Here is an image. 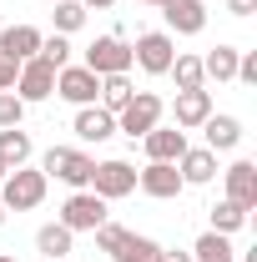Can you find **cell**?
<instances>
[{
  "mask_svg": "<svg viewBox=\"0 0 257 262\" xmlns=\"http://www.w3.org/2000/svg\"><path fill=\"white\" fill-rule=\"evenodd\" d=\"M96 247H101L111 262H157V257H161V242L136 237V232L116 227V222H101V227H96Z\"/></svg>",
  "mask_w": 257,
  "mask_h": 262,
  "instance_id": "6da1fadb",
  "label": "cell"
},
{
  "mask_svg": "<svg viewBox=\"0 0 257 262\" xmlns=\"http://www.w3.org/2000/svg\"><path fill=\"white\" fill-rule=\"evenodd\" d=\"M46 171H31V166H15L5 182H0V207L5 212H31V207H40L46 202Z\"/></svg>",
  "mask_w": 257,
  "mask_h": 262,
  "instance_id": "7a4b0ae2",
  "label": "cell"
},
{
  "mask_svg": "<svg viewBox=\"0 0 257 262\" xmlns=\"http://www.w3.org/2000/svg\"><path fill=\"white\" fill-rule=\"evenodd\" d=\"M40 171H46V177H56V182H66V187H76V192H86V187H91L96 162H91L86 151H76V146H51V151L40 157Z\"/></svg>",
  "mask_w": 257,
  "mask_h": 262,
  "instance_id": "3957f363",
  "label": "cell"
},
{
  "mask_svg": "<svg viewBox=\"0 0 257 262\" xmlns=\"http://www.w3.org/2000/svg\"><path fill=\"white\" fill-rule=\"evenodd\" d=\"M161 116H166V106H161V96H152V91H136V96L116 111V131H126L131 141L136 136H146L152 126H161Z\"/></svg>",
  "mask_w": 257,
  "mask_h": 262,
  "instance_id": "277c9868",
  "label": "cell"
},
{
  "mask_svg": "<svg viewBox=\"0 0 257 262\" xmlns=\"http://www.w3.org/2000/svg\"><path fill=\"white\" fill-rule=\"evenodd\" d=\"M172 61H177V40H172L166 31L136 35V46H131V66H141L146 76H166V71H172Z\"/></svg>",
  "mask_w": 257,
  "mask_h": 262,
  "instance_id": "5b68a950",
  "label": "cell"
},
{
  "mask_svg": "<svg viewBox=\"0 0 257 262\" xmlns=\"http://www.w3.org/2000/svg\"><path fill=\"white\" fill-rule=\"evenodd\" d=\"M81 66H86L91 76H126L131 71V46L121 35H101V40L86 46V61Z\"/></svg>",
  "mask_w": 257,
  "mask_h": 262,
  "instance_id": "8992f818",
  "label": "cell"
},
{
  "mask_svg": "<svg viewBox=\"0 0 257 262\" xmlns=\"http://www.w3.org/2000/svg\"><path fill=\"white\" fill-rule=\"evenodd\" d=\"M91 192H96L101 202H121V196H131V192H136V166L121 162V157L96 162V171H91Z\"/></svg>",
  "mask_w": 257,
  "mask_h": 262,
  "instance_id": "52a82bcc",
  "label": "cell"
},
{
  "mask_svg": "<svg viewBox=\"0 0 257 262\" xmlns=\"http://www.w3.org/2000/svg\"><path fill=\"white\" fill-rule=\"evenodd\" d=\"M101 222H111V212H106V202L96 192H71L61 207V227L66 232H96Z\"/></svg>",
  "mask_w": 257,
  "mask_h": 262,
  "instance_id": "ba28073f",
  "label": "cell"
},
{
  "mask_svg": "<svg viewBox=\"0 0 257 262\" xmlns=\"http://www.w3.org/2000/svg\"><path fill=\"white\" fill-rule=\"evenodd\" d=\"M15 96L26 101V106H35V101H46V96H56V66L40 61V56L20 61V71H15Z\"/></svg>",
  "mask_w": 257,
  "mask_h": 262,
  "instance_id": "9c48e42d",
  "label": "cell"
},
{
  "mask_svg": "<svg viewBox=\"0 0 257 262\" xmlns=\"http://www.w3.org/2000/svg\"><path fill=\"white\" fill-rule=\"evenodd\" d=\"M56 96L71 101V106H96L101 76H91L86 66H61V71H56Z\"/></svg>",
  "mask_w": 257,
  "mask_h": 262,
  "instance_id": "30bf717a",
  "label": "cell"
},
{
  "mask_svg": "<svg viewBox=\"0 0 257 262\" xmlns=\"http://www.w3.org/2000/svg\"><path fill=\"white\" fill-rule=\"evenodd\" d=\"M136 187H141L146 196H157V202H172L187 182H182L177 162H146V171H136Z\"/></svg>",
  "mask_w": 257,
  "mask_h": 262,
  "instance_id": "8fae6325",
  "label": "cell"
},
{
  "mask_svg": "<svg viewBox=\"0 0 257 262\" xmlns=\"http://www.w3.org/2000/svg\"><path fill=\"white\" fill-rule=\"evenodd\" d=\"M161 15H166V35H202L207 31V5L202 0H161Z\"/></svg>",
  "mask_w": 257,
  "mask_h": 262,
  "instance_id": "7c38bea8",
  "label": "cell"
},
{
  "mask_svg": "<svg viewBox=\"0 0 257 262\" xmlns=\"http://www.w3.org/2000/svg\"><path fill=\"white\" fill-rule=\"evenodd\" d=\"M172 116H177V131L202 126V121L212 116V91H207V86H197V91H177V101H172Z\"/></svg>",
  "mask_w": 257,
  "mask_h": 262,
  "instance_id": "4fadbf2b",
  "label": "cell"
},
{
  "mask_svg": "<svg viewBox=\"0 0 257 262\" xmlns=\"http://www.w3.org/2000/svg\"><path fill=\"white\" fill-rule=\"evenodd\" d=\"M35 51H40V31L35 26H0V56L10 66L31 61Z\"/></svg>",
  "mask_w": 257,
  "mask_h": 262,
  "instance_id": "5bb4252c",
  "label": "cell"
},
{
  "mask_svg": "<svg viewBox=\"0 0 257 262\" xmlns=\"http://www.w3.org/2000/svg\"><path fill=\"white\" fill-rule=\"evenodd\" d=\"M222 177H227V202H237L242 212H252L257 207V166L252 162H232Z\"/></svg>",
  "mask_w": 257,
  "mask_h": 262,
  "instance_id": "9a60e30c",
  "label": "cell"
},
{
  "mask_svg": "<svg viewBox=\"0 0 257 262\" xmlns=\"http://www.w3.org/2000/svg\"><path fill=\"white\" fill-rule=\"evenodd\" d=\"M141 146H146V162H177L182 151H187V131L177 126H152L141 136Z\"/></svg>",
  "mask_w": 257,
  "mask_h": 262,
  "instance_id": "2e32d148",
  "label": "cell"
},
{
  "mask_svg": "<svg viewBox=\"0 0 257 262\" xmlns=\"http://www.w3.org/2000/svg\"><path fill=\"white\" fill-rule=\"evenodd\" d=\"M177 171H182V182L207 187V182L217 177V151H207V146H187V151L177 157Z\"/></svg>",
  "mask_w": 257,
  "mask_h": 262,
  "instance_id": "e0dca14e",
  "label": "cell"
},
{
  "mask_svg": "<svg viewBox=\"0 0 257 262\" xmlns=\"http://www.w3.org/2000/svg\"><path fill=\"white\" fill-rule=\"evenodd\" d=\"M202 131H207V151H232L242 141V121L237 116H217V111L202 121Z\"/></svg>",
  "mask_w": 257,
  "mask_h": 262,
  "instance_id": "ac0fdd59",
  "label": "cell"
},
{
  "mask_svg": "<svg viewBox=\"0 0 257 262\" xmlns=\"http://www.w3.org/2000/svg\"><path fill=\"white\" fill-rule=\"evenodd\" d=\"M71 131H76L81 141H106V136L116 131V116H111V111H101V106H81Z\"/></svg>",
  "mask_w": 257,
  "mask_h": 262,
  "instance_id": "d6986e66",
  "label": "cell"
},
{
  "mask_svg": "<svg viewBox=\"0 0 257 262\" xmlns=\"http://www.w3.org/2000/svg\"><path fill=\"white\" fill-rule=\"evenodd\" d=\"M0 162L10 166V171L31 162V136H26L20 126H0Z\"/></svg>",
  "mask_w": 257,
  "mask_h": 262,
  "instance_id": "ffe728a7",
  "label": "cell"
},
{
  "mask_svg": "<svg viewBox=\"0 0 257 262\" xmlns=\"http://www.w3.org/2000/svg\"><path fill=\"white\" fill-rule=\"evenodd\" d=\"M237 56H242L237 46L207 51V56H202V76H207V81H232V76H237Z\"/></svg>",
  "mask_w": 257,
  "mask_h": 262,
  "instance_id": "44dd1931",
  "label": "cell"
},
{
  "mask_svg": "<svg viewBox=\"0 0 257 262\" xmlns=\"http://www.w3.org/2000/svg\"><path fill=\"white\" fill-rule=\"evenodd\" d=\"M131 96H136L131 76H101V111H111V116H116Z\"/></svg>",
  "mask_w": 257,
  "mask_h": 262,
  "instance_id": "7402d4cb",
  "label": "cell"
},
{
  "mask_svg": "<svg viewBox=\"0 0 257 262\" xmlns=\"http://www.w3.org/2000/svg\"><path fill=\"white\" fill-rule=\"evenodd\" d=\"M71 237L76 232H66L61 222H46L35 232V247H40V257H71Z\"/></svg>",
  "mask_w": 257,
  "mask_h": 262,
  "instance_id": "603a6c76",
  "label": "cell"
},
{
  "mask_svg": "<svg viewBox=\"0 0 257 262\" xmlns=\"http://www.w3.org/2000/svg\"><path fill=\"white\" fill-rule=\"evenodd\" d=\"M192 252H197L192 262H237V252H232V242H227L222 232H202Z\"/></svg>",
  "mask_w": 257,
  "mask_h": 262,
  "instance_id": "cb8c5ba5",
  "label": "cell"
},
{
  "mask_svg": "<svg viewBox=\"0 0 257 262\" xmlns=\"http://www.w3.org/2000/svg\"><path fill=\"white\" fill-rule=\"evenodd\" d=\"M166 76L177 81V91H197V86H207V76H202V56H177Z\"/></svg>",
  "mask_w": 257,
  "mask_h": 262,
  "instance_id": "d4e9b609",
  "label": "cell"
},
{
  "mask_svg": "<svg viewBox=\"0 0 257 262\" xmlns=\"http://www.w3.org/2000/svg\"><path fill=\"white\" fill-rule=\"evenodd\" d=\"M81 26H86V5L81 0H61L56 5V35H76Z\"/></svg>",
  "mask_w": 257,
  "mask_h": 262,
  "instance_id": "484cf974",
  "label": "cell"
},
{
  "mask_svg": "<svg viewBox=\"0 0 257 262\" xmlns=\"http://www.w3.org/2000/svg\"><path fill=\"white\" fill-rule=\"evenodd\" d=\"M242 222H247V212H242L237 202H227V196H222V202L212 207V232H222V237H227V232H237Z\"/></svg>",
  "mask_w": 257,
  "mask_h": 262,
  "instance_id": "4316f807",
  "label": "cell"
},
{
  "mask_svg": "<svg viewBox=\"0 0 257 262\" xmlns=\"http://www.w3.org/2000/svg\"><path fill=\"white\" fill-rule=\"evenodd\" d=\"M35 56L61 71V66H71V40H66V35H40V51H35Z\"/></svg>",
  "mask_w": 257,
  "mask_h": 262,
  "instance_id": "83f0119b",
  "label": "cell"
},
{
  "mask_svg": "<svg viewBox=\"0 0 257 262\" xmlns=\"http://www.w3.org/2000/svg\"><path fill=\"white\" fill-rule=\"evenodd\" d=\"M26 121V101L15 91H0V126H20Z\"/></svg>",
  "mask_w": 257,
  "mask_h": 262,
  "instance_id": "f1b7e54d",
  "label": "cell"
},
{
  "mask_svg": "<svg viewBox=\"0 0 257 262\" xmlns=\"http://www.w3.org/2000/svg\"><path fill=\"white\" fill-rule=\"evenodd\" d=\"M232 81H242V86H257V56L247 51V56H237V76Z\"/></svg>",
  "mask_w": 257,
  "mask_h": 262,
  "instance_id": "f546056e",
  "label": "cell"
},
{
  "mask_svg": "<svg viewBox=\"0 0 257 262\" xmlns=\"http://www.w3.org/2000/svg\"><path fill=\"white\" fill-rule=\"evenodd\" d=\"M15 71H20V66H10L5 56H0V91H10V86H15Z\"/></svg>",
  "mask_w": 257,
  "mask_h": 262,
  "instance_id": "4dcf8cb0",
  "label": "cell"
},
{
  "mask_svg": "<svg viewBox=\"0 0 257 262\" xmlns=\"http://www.w3.org/2000/svg\"><path fill=\"white\" fill-rule=\"evenodd\" d=\"M227 10H232V15H252L257 0H227Z\"/></svg>",
  "mask_w": 257,
  "mask_h": 262,
  "instance_id": "1f68e13d",
  "label": "cell"
},
{
  "mask_svg": "<svg viewBox=\"0 0 257 262\" xmlns=\"http://www.w3.org/2000/svg\"><path fill=\"white\" fill-rule=\"evenodd\" d=\"M157 262H192V252H166V247H161V257Z\"/></svg>",
  "mask_w": 257,
  "mask_h": 262,
  "instance_id": "d6a6232c",
  "label": "cell"
},
{
  "mask_svg": "<svg viewBox=\"0 0 257 262\" xmlns=\"http://www.w3.org/2000/svg\"><path fill=\"white\" fill-rule=\"evenodd\" d=\"M81 5H86V10H111L116 0H81Z\"/></svg>",
  "mask_w": 257,
  "mask_h": 262,
  "instance_id": "836d02e7",
  "label": "cell"
},
{
  "mask_svg": "<svg viewBox=\"0 0 257 262\" xmlns=\"http://www.w3.org/2000/svg\"><path fill=\"white\" fill-rule=\"evenodd\" d=\"M5 177H10V166H5V162H0V182H5Z\"/></svg>",
  "mask_w": 257,
  "mask_h": 262,
  "instance_id": "e575fe53",
  "label": "cell"
},
{
  "mask_svg": "<svg viewBox=\"0 0 257 262\" xmlns=\"http://www.w3.org/2000/svg\"><path fill=\"white\" fill-rule=\"evenodd\" d=\"M242 262H257V252H242Z\"/></svg>",
  "mask_w": 257,
  "mask_h": 262,
  "instance_id": "d590c367",
  "label": "cell"
},
{
  "mask_svg": "<svg viewBox=\"0 0 257 262\" xmlns=\"http://www.w3.org/2000/svg\"><path fill=\"white\" fill-rule=\"evenodd\" d=\"M0 262H15V257H10V252H0Z\"/></svg>",
  "mask_w": 257,
  "mask_h": 262,
  "instance_id": "8d00e7d4",
  "label": "cell"
},
{
  "mask_svg": "<svg viewBox=\"0 0 257 262\" xmlns=\"http://www.w3.org/2000/svg\"><path fill=\"white\" fill-rule=\"evenodd\" d=\"M0 227H5V207H0Z\"/></svg>",
  "mask_w": 257,
  "mask_h": 262,
  "instance_id": "74e56055",
  "label": "cell"
},
{
  "mask_svg": "<svg viewBox=\"0 0 257 262\" xmlns=\"http://www.w3.org/2000/svg\"><path fill=\"white\" fill-rule=\"evenodd\" d=\"M146 5H161V0H146Z\"/></svg>",
  "mask_w": 257,
  "mask_h": 262,
  "instance_id": "f35d334b",
  "label": "cell"
}]
</instances>
